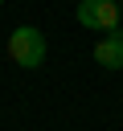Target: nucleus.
<instances>
[{"label":"nucleus","instance_id":"obj_1","mask_svg":"<svg viewBox=\"0 0 123 131\" xmlns=\"http://www.w3.org/2000/svg\"><path fill=\"white\" fill-rule=\"evenodd\" d=\"M45 37H41V29H33V25H20V29H12L8 33V57L20 66V70H37L41 61H45Z\"/></svg>","mask_w":123,"mask_h":131},{"label":"nucleus","instance_id":"obj_2","mask_svg":"<svg viewBox=\"0 0 123 131\" xmlns=\"http://www.w3.org/2000/svg\"><path fill=\"white\" fill-rule=\"evenodd\" d=\"M78 25L82 29H94V33H115L119 29V16H123V8H119V0H78Z\"/></svg>","mask_w":123,"mask_h":131},{"label":"nucleus","instance_id":"obj_3","mask_svg":"<svg viewBox=\"0 0 123 131\" xmlns=\"http://www.w3.org/2000/svg\"><path fill=\"white\" fill-rule=\"evenodd\" d=\"M94 61H98L102 70H123V33H119V29L107 33V37L94 45Z\"/></svg>","mask_w":123,"mask_h":131},{"label":"nucleus","instance_id":"obj_4","mask_svg":"<svg viewBox=\"0 0 123 131\" xmlns=\"http://www.w3.org/2000/svg\"><path fill=\"white\" fill-rule=\"evenodd\" d=\"M119 8H123V0H119Z\"/></svg>","mask_w":123,"mask_h":131},{"label":"nucleus","instance_id":"obj_5","mask_svg":"<svg viewBox=\"0 0 123 131\" xmlns=\"http://www.w3.org/2000/svg\"><path fill=\"white\" fill-rule=\"evenodd\" d=\"M0 4H4V0H0Z\"/></svg>","mask_w":123,"mask_h":131}]
</instances>
